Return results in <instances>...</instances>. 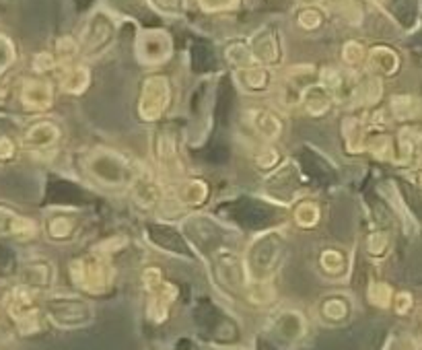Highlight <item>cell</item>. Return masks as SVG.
Wrapping results in <instances>:
<instances>
[{
    "instance_id": "1",
    "label": "cell",
    "mask_w": 422,
    "mask_h": 350,
    "mask_svg": "<svg viewBox=\"0 0 422 350\" xmlns=\"http://www.w3.org/2000/svg\"><path fill=\"white\" fill-rule=\"evenodd\" d=\"M71 279L72 282L93 295L106 293L111 286L113 280V268L109 266L106 255L101 253H93L89 258H78L71 262Z\"/></svg>"
},
{
    "instance_id": "2",
    "label": "cell",
    "mask_w": 422,
    "mask_h": 350,
    "mask_svg": "<svg viewBox=\"0 0 422 350\" xmlns=\"http://www.w3.org/2000/svg\"><path fill=\"white\" fill-rule=\"evenodd\" d=\"M171 102V87L165 76H148L142 83L139 113L144 122H157L163 118Z\"/></svg>"
},
{
    "instance_id": "3",
    "label": "cell",
    "mask_w": 422,
    "mask_h": 350,
    "mask_svg": "<svg viewBox=\"0 0 422 350\" xmlns=\"http://www.w3.org/2000/svg\"><path fill=\"white\" fill-rule=\"evenodd\" d=\"M45 309L50 319L60 328H78L93 319V307L80 297H52Z\"/></svg>"
},
{
    "instance_id": "4",
    "label": "cell",
    "mask_w": 422,
    "mask_h": 350,
    "mask_svg": "<svg viewBox=\"0 0 422 350\" xmlns=\"http://www.w3.org/2000/svg\"><path fill=\"white\" fill-rule=\"evenodd\" d=\"M253 245L258 249H249L251 274L255 276V280H266V276L274 270L276 262H281L284 239H282L281 233L272 231V233L262 235Z\"/></svg>"
},
{
    "instance_id": "5",
    "label": "cell",
    "mask_w": 422,
    "mask_h": 350,
    "mask_svg": "<svg viewBox=\"0 0 422 350\" xmlns=\"http://www.w3.org/2000/svg\"><path fill=\"white\" fill-rule=\"evenodd\" d=\"M54 276H56V270H54L52 262L43 260V258H34V260L25 262L23 270H21L23 286L31 288L34 293L50 288L54 282Z\"/></svg>"
},
{
    "instance_id": "6",
    "label": "cell",
    "mask_w": 422,
    "mask_h": 350,
    "mask_svg": "<svg viewBox=\"0 0 422 350\" xmlns=\"http://www.w3.org/2000/svg\"><path fill=\"white\" fill-rule=\"evenodd\" d=\"M37 233L36 220L23 216L8 206L0 204V235H13L19 239H29Z\"/></svg>"
},
{
    "instance_id": "7",
    "label": "cell",
    "mask_w": 422,
    "mask_h": 350,
    "mask_svg": "<svg viewBox=\"0 0 422 350\" xmlns=\"http://www.w3.org/2000/svg\"><path fill=\"white\" fill-rule=\"evenodd\" d=\"M155 159L161 167V172L167 175L181 174V161H179V153H177V142L171 134L167 132H159L155 140Z\"/></svg>"
},
{
    "instance_id": "8",
    "label": "cell",
    "mask_w": 422,
    "mask_h": 350,
    "mask_svg": "<svg viewBox=\"0 0 422 350\" xmlns=\"http://www.w3.org/2000/svg\"><path fill=\"white\" fill-rule=\"evenodd\" d=\"M54 102V93H52V87L50 83L45 80H25L23 87H21V104L23 107L31 109V111H45Z\"/></svg>"
},
{
    "instance_id": "9",
    "label": "cell",
    "mask_w": 422,
    "mask_h": 350,
    "mask_svg": "<svg viewBox=\"0 0 422 350\" xmlns=\"http://www.w3.org/2000/svg\"><path fill=\"white\" fill-rule=\"evenodd\" d=\"M249 126L253 128V132L266 142H272L282 134V122L279 120L276 113H272L270 109H253L249 111Z\"/></svg>"
},
{
    "instance_id": "10",
    "label": "cell",
    "mask_w": 422,
    "mask_h": 350,
    "mask_svg": "<svg viewBox=\"0 0 422 350\" xmlns=\"http://www.w3.org/2000/svg\"><path fill=\"white\" fill-rule=\"evenodd\" d=\"M60 139V128L54 124V122H48V120H41L34 124L27 132H25V144L29 148H36V150H43V148H50L54 146Z\"/></svg>"
},
{
    "instance_id": "11",
    "label": "cell",
    "mask_w": 422,
    "mask_h": 350,
    "mask_svg": "<svg viewBox=\"0 0 422 350\" xmlns=\"http://www.w3.org/2000/svg\"><path fill=\"white\" fill-rule=\"evenodd\" d=\"M130 188H132V196L141 202L142 206H155L161 198V190L159 183L153 179V175L146 172H139L132 175L130 179Z\"/></svg>"
},
{
    "instance_id": "12",
    "label": "cell",
    "mask_w": 422,
    "mask_h": 350,
    "mask_svg": "<svg viewBox=\"0 0 422 350\" xmlns=\"http://www.w3.org/2000/svg\"><path fill=\"white\" fill-rule=\"evenodd\" d=\"M177 290L174 284L169 282H163L155 293H150V303H148V317L155 319V321H165L167 315H169V307L174 305L176 301Z\"/></svg>"
},
{
    "instance_id": "13",
    "label": "cell",
    "mask_w": 422,
    "mask_h": 350,
    "mask_svg": "<svg viewBox=\"0 0 422 350\" xmlns=\"http://www.w3.org/2000/svg\"><path fill=\"white\" fill-rule=\"evenodd\" d=\"M301 104H303L305 111H307L309 115L319 118V115H323V113L330 109V104H332V91H328L323 85L309 87V89H305Z\"/></svg>"
},
{
    "instance_id": "14",
    "label": "cell",
    "mask_w": 422,
    "mask_h": 350,
    "mask_svg": "<svg viewBox=\"0 0 422 350\" xmlns=\"http://www.w3.org/2000/svg\"><path fill=\"white\" fill-rule=\"evenodd\" d=\"M389 111L398 122H414L421 115L422 105L414 95H393Z\"/></svg>"
},
{
    "instance_id": "15",
    "label": "cell",
    "mask_w": 422,
    "mask_h": 350,
    "mask_svg": "<svg viewBox=\"0 0 422 350\" xmlns=\"http://www.w3.org/2000/svg\"><path fill=\"white\" fill-rule=\"evenodd\" d=\"M177 198L185 206H200L209 198V186L202 179H185L177 190Z\"/></svg>"
},
{
    "instance_id": "16",
    "label": "cell",
    "mask_w": 422,
    "mask_h": 350,
    "mask_svg": "<svg viewBox=\"0 0 422 350\" xmlns=\"http://www.w3.org/2000/svg\"><path fill=\"white\" fill-rule=\"evenodd\" d=\"M369 64L375 74H384V76H391L395 74L400 69V58L393 50L389 48H375L371 54H369Z\"/></svg>"
},
{
    "instance_id": "17",
    "label": "cell",
    "mask_w": 422,
    "mask_h": 350,
    "mask_svg": "<svg viewBox=\"0 0 422 350\" xmlns=\"http://www.w3.org/2000/svg\"><path fill=\"white\" fill-rule=\"evenodd\" d=\"M253 58L264 62V64H276V60L281 56H279V46H276L274 35L268 34V31L255 35V39H253Z\"/></svg>"
},
{
    "instance_id": "18",
    "label": "cell",
    "mask_w": 422,
    "mask_h": 350,
    "mask_svg": "<svg viewBox=\"0 0 422 350\" xmlns=\"http://www.w3.org/2000/svg\"><path fill=\"white\" fill-rule=\"evenodd\" d=\"M239 78H241V85L244 89L249 93H262V91H268L270 87V72L266 69H241L239 70Z\"/></svg>"
},
{
    "instance_id": "19",
    "label": "cell",
    "mask_w": 422,
    "mask_h": 350,
    "mask_svg": "<svg viewBox=\"0 0 422 350\" xmlns=\"http://www.w3.org/2000/svg\"><path fill=\"white\" fill-rule=\"evenodd\" d=\"M342 134H344V144L351 153H358L365 148L367 140H365V130H363V124L358 120H346L342 124Z\"/></svg>"
},
{
    "instance_id": "20",
    "label": "cell",
    "mask_w": 422,
    "mask_h": 350,
    "mask_svg": "<svg viewBox=\"0 0 422 350\" xmlns=\"http://www.w3.org/2000/svg\"><path fill=\"white\" fill-rule=\"evenodd\" d=\"M87 87H89V72L83 66L66 70V74L62 76V91L71 95H80Z\"/></svg>"
},
{
    "instance_id": "21",
    "label": "cell",
    "mask_w": 422,
    "mask_h": 350,
    "mask_svg": "<svg viewBox=\"0 0 422 350\" xmlns=\"http://www.w3.org/2000/svg\"><path fill=\"white\" fill-rule=\"evenodd\" d=\"M74 218L69 214H54L50 220H48V235L52 239H69L72 233H74Z\"/></svg>"
},
{
    "instance_id": "22",
    "label": "cell",
    "mask_w": 422,
    "mask_h": 350,
    "mask_svg": "<svg viewBox=\"0 0 422 350\" xmlns=\"http://www.w3.org/2000/svg\"><path fill=\"white\" fill-rule=\"evenodd\" d=\"M319 216H321L319 206H317L316 202H311V200H303V202H299L295 206V223L299 227H303V229L316 227L317 223H319Z\"/></svg>"
},
{
    "instance_id": "23",
    "label": "cell",
    "mask_w": 422,
    "mask_h": 350,
    "mask_svg": "<svg viewBox=\"0 0 422 350\" xmlns=\"http://www.w3.org/2000/svg\"><path fill=\"white\" fill-rule=\"evenodd\" d=\"M381 93H384V89H381V80H379L377 76H371L369 80H365L363 85L356 87V95H354V97H356L360 104L375 105L379 99H381Z\"/></svg>"
},
{
    "instance_id": "24",
    "label": "cell",
    "mask_w": 422,
    "mask_h": 350,
    "mask_svg": "<svg viewBox=\"0 0 422 350\" xmlns=\"http://www.w3.org/2000/svg\"><path fill=\"white\" fill-rule=\"evenodd\" d=\"M369 301L379 307V309H387L393 305V290L387 282H371L369 284Z\"/></svg>"
},
{
    "instance_id": "25",
    "label": "cell",
    "mask_w": 422,
    "mask_h": 350,
    "mask_svg": "<svg viewBox=\"0 0 422 350\" xmlns=\"http://www.w3.org/2000/svg\"><path fill=\"white\" fill-rule=\"evenodd\" d=\"M321 315L330 321H344L349 317V303L342 297H330L321 305Z\"/></svg>"
},
{
    "instance_id": "26",
    "label": "cell",
    "mask_w": 422,
    "mask_h": 350,
    "mask_svg": "<svg viewBox=\"0 0 422 350\" xmlns=\"http://www.w3.org/2000/svg\"><path fill=\"white\" fill-rule=\"evenodd\" d=\"M319 264H321L323 272L336 276V274H340V272L344 270V264H346V262H344V255H342L338 249H325V251L321 253V258H319Z\"/></svg>"
},
{
    "instance_id": "27",
    "label": "cell",
    "mask_w": 422,
    "mask_h": 350,
    "mask_svg": "<svg viewBox=\"0 0 422 350\" xmlns=\"http://www.w3.org/2000/svg\"><path fill=\"white\" fill-rule=\"evenodd\" d=\"M367 148H369V150H371L375 157H379V159H391V157H393V153H395L393 140L389 139L387 134H377V136L369 139V142H367Z\"/></svg>"
},
{
    "instance_id": "28",
    "label": "cell",
    "mask_w": 422,
    "mask_h": 350,
    "mask_svg": "<svg viewBox=\"0 0 422 350\" xmlns=\"http://www.w3.org/2000/svg\"><path fill=\"white\" fill-rule=\"evenodd\" d=\"M389 247V237L384 231H377V233H371L369 235V241H367V249L371 255H384Z\"/></svg>"
},
{
    "instance_id": "29",
    "label": "cell",
    "mask_w": 422,
    "mask_h": 350,
    "mask_svg": "<svg viewBox=\"0 0 422 350\" xmlns=\"http://www.w3.org/2000/svg\"><path fill=\"white\" fill-rule=\"evenodd\" d=\"M142 282H144V288L148 290V293H155L165 280H163V274H161V270L159 268H146L144 270V274H142Z\"/></svg>"
},
{
    "instance_id": "30",
    "label": "cell",
    "mask_w": 422,
    "mask_h": 350,
    "mask_svg": "<svg viewBox=\"0 0 422 350\" xmlns=\"http://www.w3.org/2000/svg\"><path fill=\"white\" fill-rule=\"evenodd\" d=\"M279 159H281L279 150L272 148V146H266V148L260 150V155H258V165H260L262 169H274V165L279 163Z\"/></svg>"
},
{
    "instance_id": "31",
    "label": "cell",
    "mask_w": 422,
    "mask_h": 350,
    "mask_svg": "<svg viewBox=\"0 0 422 350\" xmlns=\"http://www.w3.org/2000/svg\"><path fill=\"white\" fill-rule=\"evenodd\" d=\"M412 305H414V299H412V295L406 293V290H402V293H398V295L393 297V309H395V314L398 315H406L412 309Z\"/></svg>"
},
{
    "instance_id": "32",
    "label": "cell",
    "mask_w": 422,
    "mask_h": 350,
    "mask_svg": "<svg viewBox=\"0 0 422 350\" xmlns=\"http://www.w3.org/2000/svg\"><path fill=\"white\" fill-rule=\"evenodd\" d=\"M342 58H344V62H346L349 66H356V64H358V62H363V58H365L363 48H360V46H356V43H349V46L344 48Z\"/></svg>"
},
{
    "instance_id": "33",
    "label": "cell",
    "mask_w": 422,
    "mask_h": 350,
    "mask_svg": "<svg viewBox=\"0 0 422 350\" xmlns=\"http://www.w3.org/2000/svg\"><path fill=\"white\" fill-rule=\"evenodd\" d=\"M299 23H301L305 29H316L317 25L321 23V15L317 13L316 8H305V10L299 15Z\"/></svg>"
},
{
    "instance_id": "34",
    "label": "cell",
    "mask_w": 422,
    "mask_h": 350,
    "mask_svg": "<svg viewBox=\"0 0 422 350\" xmlns=\"http://www.w3.org/2000/svg\"><path fill=\"white\" fill-rule=\"evenodd\" d=\"M54 66H56V60L50 54H37L36 56V62H34L36 72H48V70H52Z\"/></svg>"
},
{
    "instance_id": "35",
    "label": "cell",
    "mask_w": 422,
    "mask_h": 350,
    "mask_svg": "<svg viewBox=\"0 0 422 350\" xmlns=\"http://www.w3.org/2000/svg\"><path fill=\"white\" fill-rule=\"evenodd\" d=\"M17 148H15V142L6 136L0 139V161H10L15 157Z\"/></svg>"
},
{
    "instance_id": "36",
    "label": "cell",
    "mask_w": 422,
    "mask_h": 350,
    "mask_svg": "<svg viewBox=\"0 0 422 350\" xmlns=\"http://www.w3.org/2000/svg\"><path fill=\"white\" fill-rule=\"evenodd\" d=\"M414 183H416V186H419V188L422 190V169H419V172L414 174Z\"/></svg>"
}]
</instances>
